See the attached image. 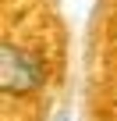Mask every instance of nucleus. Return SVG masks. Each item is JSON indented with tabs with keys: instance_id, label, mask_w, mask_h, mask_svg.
I'll return each mask as SVG.
<instances>
[{
	"instance_id": "obj_1",
	"label": "nucleus",
	"mask_w": 117,
	"mask_h": 121,
	"mask_svg": "<svg viewBox=\"0 0 117 121\" xmlns=\"http://www.w3.org/2000/svg\"><path fill=\"white\" fill-rule=\"evenodd\" d=\"M43 82H46V60L36 50L4 43V50H0V86H4V93L32 96L43 89Z\"/></svg>"
}]
</instances>
